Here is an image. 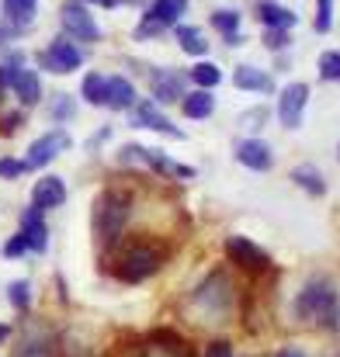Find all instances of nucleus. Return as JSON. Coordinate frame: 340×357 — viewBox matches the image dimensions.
Masks as SVG:
<instances>
[{
    "label": "nucleus",
    "instance_id": "nucleus-36",
    "mask_svg": "<svg viewBox=\"0 0 340 357\" xmlns=\"http://www.w3.org/2000/svg\"><path fill=\"white\" fill-rule=\"evenodd\" d=\"M205 357H232V344L229 340H212L205 347Z\"/></svg>",
    "mask_w": 340,
    "mask_h": 357
},
{
    "label": "nucleus",
    "instance_id": "nucleus-28",
    "mask_svg": "<svg viewBox=\"0 0 340 357\" xmlns=\"http://www.w3.org/2000/svg\"><path fill=\"white\" fill-rule=\"evenodd\" d=\"M316 70H320V80H340V52H323Z\"/></svg>",
    "mask_w": 340,
    "mask_h": 357
},
{
    "label": "nucleus",
    "instance_id": "nucleus-13",
    "mask_svg": "<svg viewBox=\"0 0 340 357\" xmlns=\"http://www.w3.org/2000/svg\"><path fill=\"white\" fill-rule=\"evenodd\" d=\"M232 84H236L239 91H250V94H271V91H274L271 73H264V70H257V66H250V63H239V66L232 70Z\"/></svg>",
    "mask_w": 340,
    "mask_h": 357
},
{
    "label": "nucleus",
    "instance_id": "nucleus-11",
    "mask_svg": "<svg viewBox=\"0 0 340 357\" xmlns=\"http://www.w3.org/2000/svg\"><path fill=\"white\" fill-rule=\"evenodd\" d=\"M232 156L243 163V167H250V170H271V163H274V156H271V146L264 142V139H239L236 146H232Z\"/></svg>",
    "mask_w": 340,
    "mask_h": 357
},
{
    "label": "nucleus",
    "instance_id": "nucleus-39",
    "mask_svg": "<svg viewBox=\"0 0 340 357\" xmlns=\"http://www.w3.org/2000/svg\"><path fill=\"white\" fill-rule=\"evenodd\" d=\"M278 357H306V354H302V351H295V347H285Z\"/></svg>",
    "mask_w": 340,
    "mask_h": 357
},
{
    "label": "nucleus",
    "instance_id": "nucleus-5",
    "mask_svg": "<svg viewBox=\"0 0 340 357\" xmlns=\"http://www.w3.org/2000/svg\"><path fill=\"white\" fill-rule=\"evenodd\" d=\"M59 21H63V28H66L70 38H80V42H98L101 38V28H98L94 14L80 0H66L59 7Z\"/></svg>",
    "mask_w": 340,
    "mask_h": 357
},
{
    "label": "nucleus",
    "instance_id": "nucleus-6",
    "mask_svg": "<svg viewBox=\"0 0 340 357\" xmlns=\"http://www.w3.org/2000/svg\"><path fill=\"white\" fill-rule=\"evenodd\" d=\"M38 63H42V70H49V73H73V70L84 63V52H80L70 38H56L45 52H38Z\"/></svg>",
    "mask_w": 340,
    "mask_h": 357
},
{
    "label": "nucleus",
    "instance_id": "nucleus-43",
    "mask_svg": "<svg viewBox=\"0 0 340 357\" xmlns=\"http://www.w3.org/2000/svg\"><path fill=\"white\" fill-rule=\"evenodd\" d=\"M80 3H98V0H80Z\"/></svg>",
    "mask_w": 340,
    "mask_h": 357
},
{
    "label": "nucleus",
    "instance_id": "nucleus-9",
    "mask_svg": "<svg viewBox=\"0 0 340 357\" xmlns=\"http://www.w3.org/2000/svg\"><path fill=\"white\" fill-rule=\"evenodd\" d=\"M306 105H309V87L306 84H288L281 91V98H278V121L285 128H299Z\"/></svg>",
    "mask_w": 340,
    "mask_h": 357
},
{
    "label": "nucleus",
    "instance_id": "nucleus-14",
    "mask_svg": "<svg viewBox=\"0 0 340 357\" xmlns=\"http://www.w3.org/2000/svg\"><path fill=\"white\" fill-rule=\"evenodd\" d=\"M66 202V184L59 177H42L31 191V208L45 212V208H59Z\"/></svg>",
    "mask_w": 340,
    "mask_h": 357
},
{
    "label": "nucleus",
    "instance_id": "nucleus-31",
    "mask_svg": "<svg viewBox=\"0 0 340 357\" xmlns=\"http://www.w3.org/2000/svg\"><path fill=\"white\" fill-rule=\"evenodd\" d=\"M160 31H163V24H160V21H153V17L146 14V17L139 21V28H135V38H139V42H149V38H156Z\"/></svg>",
    "mask_w": 340,
    "mask_h": 357
},
{
    "label": "nucleus",
    "instance_id": "nucleus-19",
    "mask_svg": "<svg viewBox=\"0 0 340 357\" xmlns=\"http://www.w3.org/2000/svg\"><path fill=\"white\" fill-rule=\"evenodd\" d=\"M184 10H188V0H153L146 14H149L153 21H160L163 28H170V24L177 28V24H181V14H184Z\"/></svg>",
    "mask_w": 340,
    "mask_h": 357
},
{
    "label": "nucleus",
    "instance_id": "nucleus-33",
    "mask_svg": "<svg viewBox=\"0 0 340 357\" xmlns=\"http://www.w3.org/2000/svg\"><path fill=\"white\" fill-rule=\"evenodd\" d=\"M28 167H24V160H14V156H3L0 160V177L3 181H14V177H21Z\"/></svg>",
    "mask_w": 340,
    "mask_h": 357
},
{
    "label": "nucleus",
    "instance_id": "nucleus-22",
    "mask_svg": "<svg viewBox=\"0 0 340 357\" xmlns=\"http://www.w3.org/2000/svg\"><path fill=\"white\" fill-rule=\"evenodd\" d=\"M35 7H38V0H3V17L14 28H28L35 21Z\"/></svg>",
    "mask_w": 340,
    "mask_h": 357
},
{
    "label": "nucleus",
    "instance_id": "nucleus-8",
    "mask_svg": "<svg viewBox=\"0 0 340 357\" xmlns=\"http://www.w3.org/2000/svg\"><path fill=\"white\" fill-rule=\"evenodd\" d=\"M149 87H153V101L156 105H174V101H184V73L177 70H167V66H156L149 73Z\"/></svg>",
    "mask_w": 340,
    "mask_h": 357
},
{
    "label": "nucleus",
    "instance_id": "nucleus-10",
    "mask_svg": "<svg viewBox=\"0 0 340 357\" xmlns=\"http://www.w3.org/2000/svg\"><path fill=\"white\" fill-rule=\"evenodd\" d=\"M226 257L236 267H246V271H264L267 267V253L257 243H250V239H243V236L226 239Z\"/></svg>",
    "mask_w": 340,
    "mask_h": 357
},
{
    "label": "nucleus",
    "instance_id": "nucleus-38",
    "mask_svg": "<svg viewBox=\"0 0 340 357\" xmlns=\"http://www.w3.org/2000/svg\"><path fill=\"white\" fill-rule=\"evenodd\" d=\"M21 121H24V115H7V119L0 121V132H3V135H10V132H17V128H21Z\"/></svg>",
    "mask_w": 340,
    "mask_h": 357
},
{
    "label": "nucleus",
    "instance_id": "nucleus-18",
    "mask_svg": "<svg viewBox=\"0 0 340 357\" xmlns=\"http://www.w3.org/2000/svg\"><path fill=\"white\" fill-rule=\"evenodd\" d=\"M181 112H184V119H209L216 112V94L212 91H191V94H184Z\"/></svg>",
    "mask_w": 340,
    "mask_h": 357
},
{
    "label": "nucleus",
    "instance_id": "nucleus-32",
    "mask_svg": "<svg viewBox=\"0 0 340 357\" xmlns=\"http://www.w3.org/2000/svg\"><path fill=\"white\" fill-rule=\"evenodd\" d=\"M288 42H292V38H288V31H285V28H267V31H264V45H267V49H274V52H281Z\"/></svg>",
    "mask_w": 340,
    "mask_h": 357
},
{
    "label": "nucleus",
    "instance_id": "nucleus-42",
    "mask_svg": "<svg viewBox=\"0 0 340 357\" xmlns=\"http://www.w3.org/2000/svg\"><path fill=\"white\" fill-rule=\"evenodd\" d=\"M7 337H10V330H7V326H0V344H3Z\"/></svg>",
    "mask_w": 340,
    "mask_h": 357
},
{
    "label": "nucleus",
    "instance_id": "nucleus-24",
    "mask_svg": "<svg viewBox=\"0 0 340 357\" xmlns=\"http://www.w3.org/2000/svg\"><path fill=\"white\" fill-rule=\"evenodd\" d=\"M80 94L87 105H108V77L101 73H87L84 84H80Z\"/></svg>",
    "mask_w": 340,
    "mask_h": 357
},
{
    "label": "nucleus",
    "instance_id": "nucleus-40",
    "mask_svg": "<svg viewBox=\"0 0 340 357\" xmlns=\"http://www.w3.org/2000/svg\"><path fill=\"white\" fill-rule=\"evenodd\" d=\"M7 38H10V28H3V24H0V49L7 45Z\"/></svg>",
    "mask_w": 340,
    "mask_h": 357
},
{
    "label": "nucleus",
    "instance_id": "nucleus-30",
    "mask_svg": "<svg viewBox=\"0 0 340 357\" xmlns=\"http://www.w3.org/2000/svg\"><path fill=\"white\" fill-rule=\"evenodd\" d=\"M316 31L323 35V31H330V24H334V10H330V0H316Z\"/></svg>",
    "mask_w": 340,
    "mask_h": 357
},
{
    "label": "nucleus",
    "instance_id": "nucleus-44",
    "mask_svg": "<svg viewBox=\"0 0 340 357\" xmlns=\"http://www.w3.org/2000/svg\"><path fill=\"white\" fill-rule=\"evenodd\" d=\"M337 160H340V146H337Z\"/></svg>",
    "mask_w": 340,
    "mask_h": 357
},
{
    "label": "nucleus",
    "instance_id": "nucleus-37",
    "mask_svg": "<svg viewBox=\"0 0 340 357\" xmlns=\"http://www.w3.org/2000/svg\"><path fill=\"white\" fill-rule=\"evenodd\" d=\"M264 121H267V108H253V112L243 115V125H246V128H260Z\"/></svg>",
    "mask_w": 340,
    "mask_h": 357
},
{
    "label": "nucleus",
    "instance_id": "nucleus-21",
    "mask_svg": "<svg viewBox=\"0 0 340 357\" xmlns=\"http://www.w3.org/2000/svg\"><path fill=\"white\" fill-rule=\"evenodd\" d=\"M174 35H177V45L188 52V56H205L209 52V38L202 35V28H195V24H177L174 28Z\"/></svg>",
    "mask_w": 340,
    "mask_h": 357
},
{
    "label": "nucleus",
    "instance_id": "nucleus-7",
    "mask_svg": "<svg viewBox=\"0 0 340 357\" xmlns=\"http://www.w3.org/2000/svg\"><path fill=\"white\" fill-rule=\"evenodd\" d=\"M63 149H70V135H66L63 128L45 132V135H38V139L31 142V149H28V156H24V167H28V170H38V167L52 163Z\"/></svg>",
    "mask_w": 340,
    "mask_h": 357
},
{
    "label": "nucleus",
    "instance_id": "nucleus-35",
    "mask_svg": "<svg viewBox=\"0 0 340 357\" xmlns=\"http://www.w3.org/2000/svg\"><path fill=\"white\" fill-rule=\"evenodd\" d=\"M24 250H28V243H24V236H21V233L3 243V257H10V260H14V257H21Z\"/></svg>",
    "mask_w": 340,
    "mask_h": 357
},
{
    "label": "nucleus",
    "instance_id": "nucleus-29",
    "mask_svg": "<svg viewBox=\"0 0 340 357\" xmlns=\"http://www.w3.org/2000/svg\"><path fill=\"white\" fill-rule=\"evenodd\" d=\"M7 298H10L14 309H28V302H31V284H28V281H14V284L7 288Z\"/></svg>",
    "mask_w": 340,
    "mask_h": 357
},
{
    "label": "nucleus",
    "instance_id": "nucleus-16",
    "mask_svg": "<svg viewBox=\"0 0 340 357\" xmlns=\"http://www.w3.org/2000/svg\"><path fill=\"white\" fill-rule=\"evenodd\" d=\"M21 236L28 243V250H35V253H42V250L49 246V229H45L38 208H28V212L21 215Z\"/></svg>",
    "mask_w": 340,
    "mask_h": 357
},
{
    "label": "nucleus",
    "instance_id": "nucleus-27",
    "mask_svg": "<svg viewBox=\"0 0 340 357\" xmlns=\"http://www.w3.org/2000/svg\"><path fill=\"white\" fill-rule=\"evenodd\" d=\"M21 63H24V56H21V52H10V56L0 63V91H3V87H10V84L17 80V73L24 70Z\"/></svg>",
    "mask_w": 340,
    "mask_h": 357
},
{
    "label": "nucleus",
    "instance_id": "nucleus-26",
    "mask_svg": "<svg viewBox=\"0 0 340 357\" xmlns=\"http://www.w3.org/2000/svg\"><path fill=\"white\" fill-rule=\"evenodd\" d=\"M209 24L216 28V31H223V35H239V10H216L212 17H209Z\"/></svg>",
    "mask_w": 340,
    "mask_h": 357
},
{
    "label": "nucleus",
    "instance_id": "nucleus-34",
    "mask_svg": "<svg viewBox=\"0 0 340 357\" xmlns=\"http://www.w3.org/2000/svg\"><path fill=\"white\" fill-rule=\"evenodd\" d=\"M70 115H73V98L59 94V98L52 101V119H56V121H66Z\"/></svg>",
    "mask_w": 340,
    "mask_h": 357
},
{
    "label": "nucleus",
    "instance_id": "nucleus-25",
    "mask_svg": "<svg viewBox=\"0 0 340 357\" xmlns=\"http://www.w3.org/2000/svg\"><path fill=\"white\" fill-rule=\"evenodd\" d=\"M191 80L198 84V91H212V87H219V80H223V70L216 66V63H198L195 70H191Z\"/></svg>",
    "mask_w": 340,
    "mask_h": 357
},
{
    "label": "nucleus",
    "instance_id": "nucleus-2",
    "mask_svg": "<svg viewBox=\"0 0 340 357\" xmlns=\"http://www.w3.org/2000/svg\"><path fill=\"white\" fill-rule=\"evenodd\" d=\"M128 212H132V198H128L125 191H118V188L101 191V198L94 202V233H98V239H101L105 246L121 236Z\"/></svg>",
    "mask_w": 340,
    "mask_h": 357
},
{
    "label": "nucleus",
    "instance_id": "nucleus-17",
    "mask_svg": "<svg viewBox=\"0 0 340 357\" xmlns=\"http://www.w3.org/2000/svg\"><path fill=\"white\" fill-rule=\"evenodd\" d=\"M10 91L17 94L21 105H38V101H42V80H38L35 70H21L17 80L10 84Z\"/></svg>",
    "mask_w": 340,
    "mask_h": 357
},
{
    "label": "nucleus",
    "instance_id": "nucleus-1",
    "mask_svg": "<svg viewBox=\"0 0 340 357\" xmlns=\"http://www.w3.org/2000/svg\"><path fill=\"white\" fill-rule=\"evenodd\" d=\"M295 316L299 319H316L320 326L334 330L340 323V302L334 284L330 281H309L295 298Z\"/></svg>",
    "mask_w": 340,
    "mask_h": 357
},
{
    "label": "nucleus",
    "instance_id": "nucleus-41",
    "mask_svg": "<svg viewBox=\"0 0 340 357\" xmlns=\"http://www.w3.org/2000/svg\"><path fill=\"white\" fill-rule=\"evenodd\" d=\"M98 3H105V7H118V3H125V0H98Z\"/></svg>",
    "mask_w": 340,
    "mask_h": 357
},
{
    "label": "nucleus",
    "instance_id": "nucleus-3",
    "mask_svg": "<svg viewBox=\"0 0 340 357\" xmlns=\"http://www.w3.org/2000/svg\"><path fill=\"white\" fill-rule=\"evenodd\" d=\"M160 264H163V250L160 246H153V243H132L121 253V260H118V278L128 281V284H135V281H146L149 274H156Z\"/></svg>",
    "mask_w": 340,
    "mask_h": 357
},
{
    "label": "nucleus",
    "instance_id": "nucleus-12",
    "mask_svg": "<svg viewBox=\"0 0 340 357\" xmlns=\"http://www.w3.org/2000/svg\"><path fill=\"white\" fill-rule=\"evenodd\" d=\"M132 125H139V128H153V132H160V135H170V139H184V132L177 128V125H170V119L153 105V101H142V105H135V121Z\"/></svg>",
    "mask_w": 340,
    "mask_h": 357
},
{
    "label": "nucleus",
    "instance_id": "nucleus-20",
    "mask_svg": "<svg viewBox=\"0 0 340 357\" xmlns=\"http://www.w3.org/2000/svg\"><path fill=\"white\" fill-rule=\"evenodd\" d=\"M108 108H114V112L135 108V87H132V80L108 77Z\"/></svg>",
    "mask_w": 340,
    "mask_h": 357
},
{
    "label": "nucleus",
    "instance_id": "nucleus-4",
    "mask_svg": "<svg viewBox=\"0 0 340 357\" xmlns=\"http://www.w3.org/2000/svg\"><path fill=\"white\" fill-rule=\"evenodd\" d=\"M229 302H232V288H229L226 271H212V274L202 281V288L195 291V305H198L202 312H209L212 319H219V316L226 312Z\"/></svg>",
    "mask_w": 340,
    "mask_h": 357
},
{
    "label": "nucleus",
    "instance_id": "nucleus-23",
    "mask_svg": "<svg viewBox=\"0 0 340 357\" xmlns=\"http://www.w3.org/2000/svg\"><path fill=\"white\" fill-rule=\"evenodd\" d=\"M292 181H295L302 191H309L313 198H320V195L327 191V181H323V174H320L316 167H309V163L295 167V170H292Z\"/></svg>",
    "mask_w": 340,
    "mask_h": 357
},
{
    "label": "nucleus",
    "instance_id": "nucleus-15",
    "mask_svg": "<svg viewBox=\"0 0 340 357\" xmlns=\"http://www.w3.org/2000/svg\"><path fill=\"white\" fill-rule=\"evenodd\" d=\"M257 17H260V24H264V28H285V31L299 24V14H295V10H288L285 3H278V0H260Z\"/></svg>",
    "mask_w": 340,
    "mask_h": 357
}]
</instances>
